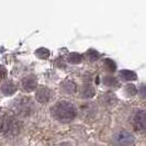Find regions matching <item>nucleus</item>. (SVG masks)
Instances as JSON below:
<instances>
[{
    "label": "nucleus",
    "instance_id": "1",
    "mask_svg": "<svg viewBox=\"0 0 146 146\" xmlns=\"http://www.w3.org/2000/svg\"><path fill=\"white\" fill-rule=\"evenodd\" d=\"M77 114V110L68 101H60L56 103L53 108V115L60 122H70L75 119Z\"/></svg>",
    "mask_w": 146,
    "mask_h": 146
},
{
    "label": "nucleus",
    "instance_id": "2",
    "mask_svg": "<svg viewBox=\"0 0 146 146\" xmlns=\"http://www.w3.org/2000/svg\"><path fill=\"white\" fill-rule=\"evenodd\" d=\"M19 131V125L15 119L9 115L0 117V133L3 135H15Z\"/></svg>",
    "mask_w": 146,
    "mask_h": 146
},
{
    "label": "nucleus",
    "instance_id": "3",
    "mask_svg": "<svg viewBox=\"0 0 146 146\" xmlns=\"http://www.w3.org/2000/svg\"><path fill=\"white\" fill-rule=\"evenodd\" d=\"M13 110L20 115H29L33 110V106L28 98H19L13 102Z\"/></svg>",
    "mask_w": 146,
    "mask_h": 146
},
{
    "label": "nucleus",
    "instance_id": "4",
    "mask_svg": "<svg viewBox=\"0 0 146 146\" xmlns=\"http://www.w3.org/2000/svg\"><path fill=\"white\" fill-rule=\"evenodd\" d=\"M113 142L117 145H133L135 139L133 134L127 131H119L113 136Z\"/></svg>",
    "mask_w": 146,
    "mask_h": 146
},
{
    "label": "nucleus",
    "instance_id": "5",
    "mask_svg": "<svg viewBox=\"0 0 146 146\" xmlns=\"http://www.w3.org/2000/svg\"><path fill=\"white\" fill-rule=\"evenodd\" d=\"M133 123L134 125L141 130V131H145L146 127V115L144 110H139L135 112L134 117H133Z\"/></svg>",
    "mask_w": 146,
    "mask_h": 146
},
{
    "label": "nucleus",
    "instance_id": "6",
    "mask_svg": "<svg viewBox=\"0 0 146 146\" xmlns=\"http://www.w3.org/2000/svg\"><path fill=\"white\" fill-rule=\"evenodd\" d=\"M52 99V90L48 88H41L36 92V100L41 103L48 102Z\"/></svg>",
    "mask_w": 146,
    "mask_h": 146
},
{
    "label": "nucleus",
    "instance_id": "7",
    "mask_svg": "<svg viewBox=\"0 0 146 146\" xmlns=\"http://www.w3.org/2000/svg\"><path fill=\"white\" fill-rule=\"evenodd\" d=\"M37 81L36 78L34 76H28L25 77L23 81H22V86H23V89L27 90V91H32L33 89L36 88Z\"/></svg>",
    "mask_w": 146,
    "mask_h": 146
},
{
    "label": "nucleus",
    "instance_id": "8",
    "mask_svg": "<svg viewBox=\"0 0 146 146\" xmlns=\"http://www.w3.org/2000/svg\"><path fill=\"white\" fill-rule=\"evenodd\" d=\"M15 90H17V87H15V85L12 81H7V82H5V84L2 85V87H1V91L7 96L13 95L15 92Z\"/></svg>",
    "mask_w": 146,
    "mask_h": 146
},
{
    "label": "nucleus",
    "instance_id": "9",
    "mask_svg": "<svg viewBox=\"0 0 146 146\" xmlns=\"http://www.w3.org/2000/svg\"><path fill=\"white\" fill-rule=\"evenodd\" d=\"M95 92H96L95 89L91 87V86L85 85V86L82 87V90H81V96H82L84 98H91V97H94Z\"/></svg>",
    "mask_w": 146,
    "mask_h": 146
},
{
    "label": "nucleus",
    "instance_id": "10",
    "mask_svg": "<svg viewBox=\"0 0 146 146\" xmlns=\"http://www.w3.org/2000/svg\"><path fill=\"white\" fill-rule=\"evenodd\" d=\"M63 88L65 89L66 92H68V94H74L75 91H76V84L73 82L72 80H67L65 81L64 84H63Z\"/></svg>",
    "mask_w": 146,
    "mask_h": 146
},
{
    "label": "nucleus",
    "instance_id": "11",
    "mask_svg": "<svg viewBox=\"0 0 146 146\" xmlns=\"http://www.w3.org/2000/svg\"><path fill=\"white\" fill-rule=\"evenodd\" d=\"M120 76L123 79H126V80H134V79H136V74L133 73V72H130V70H122L120 73Z\"/></svg>",
    "mask_w": 146,
    "mask_h": 146
},
{
    "label": "nucleus",
    "instance_id": "12",
    "mask_svg": "<svg viewBox=\"0 0 146 146\" xmlns=\"http://www.w3.org/2000/svg\"><path fill=\"white\" fill-rule=\"evenodd\" d=\"M103 84L109 86V87H117V79L114 77H111V76H107L103 78Z\"/></svg>",
    "mask_w": 146,
    "mask_h": 146
},
{
    "label": "nucleus",
    "instance_id": "13",
    "mask_svg": "<svg viewBox=\"0 0 146 146\" xmlns=\"http://www.w3.org/2000/svg\"><path fill=\"white\" fill-rule=\"evenodd\" d=\"M68 62L69 63H73V64H78V63H80L81 62V56L79 54H77V53H72V54H69L68 55Z\"/></svg>",
    "mask_w": 146,
    "mask_h": 146
},
{
    "label": "nucleus",
    "instance_id": "14",
    "mask_svg": "<svg viewBox=\"0 0 146 146\" xmlns=\"http://www.w3.org/2000/svg\"><path fill=\"white\" fill-rule=\"evenodd\" d=\"M103 101L107 103V104H114V103L117 102V98H115V96H113L112 94H108V95L104 96V98H103Z\"/></svg>",
    "mask_w": 146,
    "mask_h": 146
},
{
    "label": "nucleus",
    "instance_id": "15",
    "mask_svg": "<svg viewBox=\"0 0 146 146\" xmlns=\"http://www.w3.org/2000/svg\"><path fill=\"white\" fill-rule=\"evenodd\" d=\"M37 56L38 57H42V58H46V57H48V55H50V52L47 51L46 48H40V50H37Z\"/></svg>",
    "mask_w": 146,
    "mask_h": 146
},
{
    "label": "nucleus",
    "instance_id": "16",
    "mask_svg": "<svg viewBox=\"0 0 146 146\" xmlns=\"http://www.w3.org/2000/svg\"><path fill=\"white\" fill-rule=\"evenodd\" d=\"M125 91L129 96H134L137 90H136V88L134 87V85H127L126 88H125Z\"/></svg>",
    "mask_w": 146,
    "mask_h": 146
},
{
    "label": "nucleus",
    "instance_id": "17",
    "mask_svg": "<svg viewBox=\"0 0 146 146\" xmlns=\"http://www.w3.org/2000/svg\"><path fill=\"white\" fill-rule=\"evenodd\" d=\"M104 64H106V66L108 67V69H110V70H114L115 69V64L111 59H106Z\"/></svg>",
    "mask_w": 146,
    "mask_h": 146
},
{
    "label": "nucleus",
    "instance_id": "18",
    "mask_svg": "<svg viewBox=\"0 0 146 146\" xmlns=\"http://www.w3.org/2000/svg\"><path fill=\"white\" fill-rule=\"evenodd\" d=\"M88 54H89V57H90L91 60H96V59L98 58V56H99V54H98L97 52L92 51V50H91V51H89Z\"/></svg>",
    "mask_w": 146,
    "mask_h": 146
},
{
    "label": "nucleus",
    "instance_id": "19",
    "mask_svg": "<svg viewBox=\"0 0 146 146\" xmlns=\"http://www.w3.org/2000/svg\"><path fill=\"white\" fill-rule=\"evenodd\" d=\"M6 76H7V70H6V68L2 67V66H0V80L3 79Z\"/></svg>",
    "mask_w": 146,
    "mask_h": 146
},
{
    "label": "nucleus",
    "instance_id": "20",
    "mask_svg": "<svg viewBox=\"0 0 146 146\" xmlns=\"http://www.w3.org/2000/svg\"><path fill=\"white\" fill-rule=\"evenodd\" d=\"M141 96H142L143 98L145 97V86H144V85L141 86Z\"/></svg>",
    "mask_w": 146,
    "mask_h": 146
}]
</instances>
